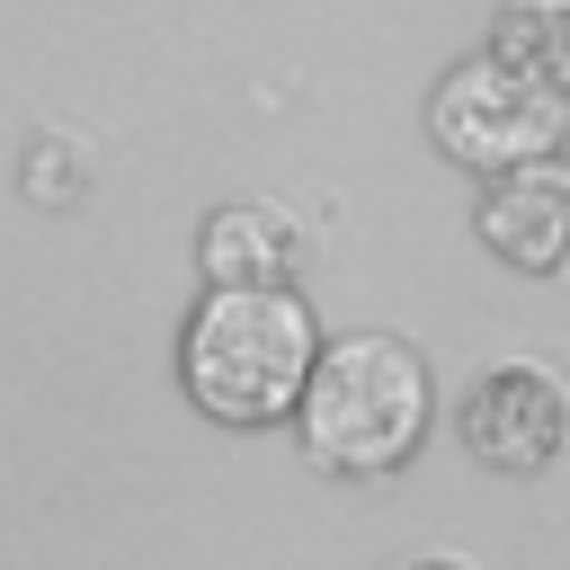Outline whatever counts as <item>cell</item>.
I'll use <instances>...</instances> for the list:
<instances>
[{"label":"cell","mask_w":570,"mask_h":570,"mask_svg":"<svg viewBox=\"0 0 570 570\" xmlns=\"http://www.w3.org/2000/svg\"><path fill=\"white\" fill-rule=\"evenodd\" d=\"M321 356V321L294 285H205L178 330V374L214 419H276L303 401V374Z\"/></svg>","instance_id":"cell-1"},{"label":"cell","mask_w":570,"mask_h":570,"mask_svg":"<svg viewBox=\"0 0 570 570\" xmlns=\"http://www.w3.org/2000/svg\"><path fill=\"white\" fill-rule=\"evenodd\" d=\"M303 445L338 472H383L419 445L428 428V365L410 338L392 330H338L321 338L312 374H303Z\"/></svg>","instance_id":"cell-2"},{"label":"cell","mask_w":570,"mask_h":570,"mask_svg":"<svg viewBox=\"0 0 570 570\" xmlns=\"http://www.w3.org/2000/svg\"><path fill=\"white\" fill-rule=\"evenodd\" d=\"M428 125H436V142L454 151V160H481V169H517V160H543L552 142H561V125H570V89H552V80H534V71H517L508 53H463V62H445L436 71V89H428Z\"/></svg>","instance_id":"cell-3"},{"label":"cell","mask_w":570,"mask_h":570,"mask_svg":"<svg viewBox=\"0 0 570 570\" xmlns=\"http://www.w3.org/2000/svg\"><path fill=\"white\" fill-rule=\"evenodd\" d=\"M561 428H570V392H561V374L534 365V356H508V365H490V374L463 392V445H472L481 463L525 472V463H543V454L561 445Z\"/></svg>","instance_id":"cell-4"},{"label":"cell","mask_w":570,"mask_h":570,"mask_svg":"<svg viewBox=\"0 0 570 570\" xmlns=\"http://www.w3.org/2000/svg\"><path fill=\"white\" fill-rule=\"evenodd\" d=\"M481 240L499 258H517V267L570 258V160L543 151V160L490 169V187H481Z\"/></svg>","instance_id":"cell-5"},{"label":"cell","mask_w":570,"mask_h":570,"mask_svg":"<svg viewBox=\"0 0 570 570\" xmlns=\"http://www.w3.org/2000/svg\"><path fill=\"white\" fill-rule=\"evenodd\" d=\"M196 258H205L214 285H285V267H294V214L267 205V196H232V205L205 214Z\"/></svg>","instance_id":"cell-6"},{"label":"cell","mask_w":570,"mask_h":570,"mask_svg":"<svg viewBox=\"0 0 570 570\" xmlns=\"http://www.w3.org/2000/svg\"><path fill=\"white\" fill-rule=\"evenodd\" d=\"M490 53H508L517 71L570 89V0H508L490 27Z\"/></svg>","instance_id":"cell-7"},{"label":"cell","mask_w":570,"mask_h":570,"mask_svg":"<svg viewBox=\"0 0 570 570\" xmlns=\"http://www.w3.org/2000/svg\"><path fill=\"white\" fill-rule=\"evenodd\" d=\"M410 570H472V561H454V552H419Z\"/></svg>","instance_id":"cell-8"}]
</instances>
